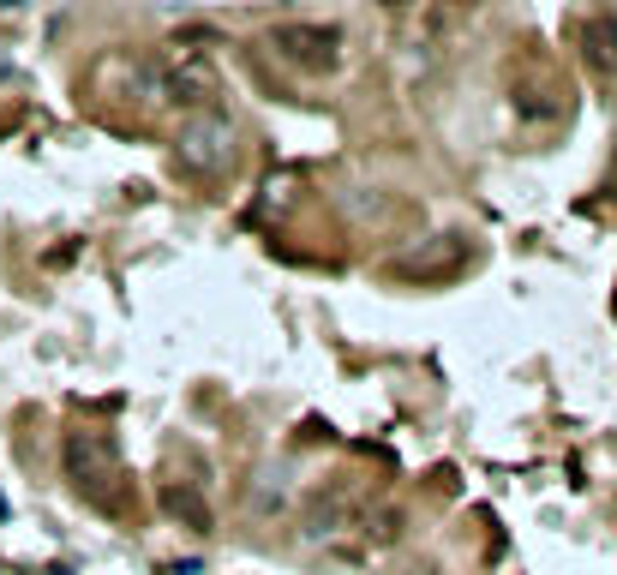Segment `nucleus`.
Returning a JSON list of instances; mask_svg holds the SVG:
<instances>
[{"mask_svg": "<svg viewBox=\"0 0 617 575\" xmlns=\"http://www.w3.org/2000/svg\"><path fill=\"white\" fill-rule=\"evenodd\" d=\"M66 474L84 498L96 504H114V486H120V456L102 432H72L66 438Z\"/></svg>", "mask_w": 617, "mask_h": 575, "instance_id": "1", "label": "nucleus"}, {"mask_svg": "<svg viewBox=\"0 0 617 575\" xmlns=\"http://www.w3.org/2000/svg\"><path fill=\"white\" fill-rule=\"evenodd\" d=\"M174 162L186 174H222L234 162V126L222 114H192L180 126V144H174Z\"/></svg>", "mask_w": 617, "mask_h": 575, "instance_id": "2", "label": "nucleus"}, {"mask_svg": "<svg viewBox=\"0 0 617 575\" xmlns=\"http://www.w3.org/2000/svg\"><path fill=\"white\" fill-rule=\"evenodd\" d=\"M270 42H276L282 60H294V66H306V72H324V66H336V54H342V30H336V24H276Z\"/></svg>", "mask_w": 617, "mask_h": 575, "instance_id": "3", "label": "nucleus"}, {"mask_svg": "<svg viewBox=\"0 0 617 575\" xmlns=\"http://www.w3.org/2000/svg\"><path fill=\"white\" fill-rule=\"evenodd\" d=\"M162 504H168V516H180L186 528H198V534L210 528V510H204V498H198L192 486H168V492H162Z\"/></svg>", "mask_w": 617, "mask_h": 575, "instance_id": "4", "label": "nucleus"}, {"mask_svg": "<svg viewBox=\"0 0 617 575\" xmlns=\"http://www.w3.org/2000/svg\"><path fill=\"white\" fill-rule=\"evenodd\" d=\"M594 42H600V48H594V60L617 72V24H606V18H600V24H594Z\"/></svg>", "mask_w": 617, "mask_h": 575, "instance_id": "5", "label": "nucleus"}, {"mask_svg": "<svg viewBox=\"0 0 617 575\" xmlns=\"http://www.w3.org/2000/svg\"><path fill=\"white\" fill-rule=\"evenodd\" d=\"M174 575H204V564H198V558H186V564H174Z\"/></svg>", "mask_w": 617, "mask_h": 575, "instance_id": "6", "label": "nucleus"}]
</instances>
